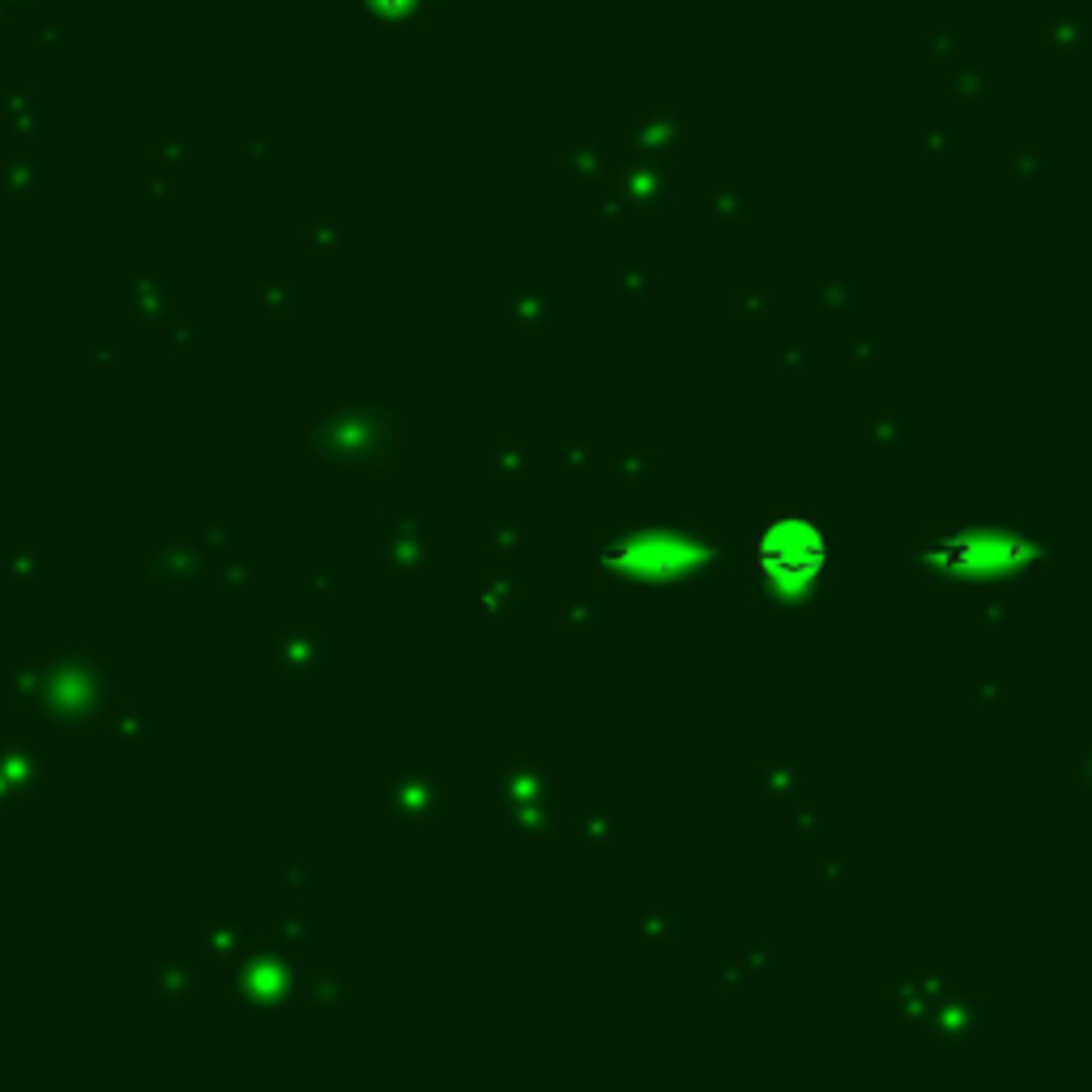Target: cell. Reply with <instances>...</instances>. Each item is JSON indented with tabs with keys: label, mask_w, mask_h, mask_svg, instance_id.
Returning a JSON list of instances; mask_svg holds the SVG:
<instances>
[{
	"label": "cell",
	"mask_w": 1092,
	"mask_h": 1092,
	"mask_svg": "<svg viewBox=\"0 0 1092 1092\" xmlns=\"http://www.w3.org/2000/svg\"><path fill=\"white\" fill-rule=\"evenodd\" d=\"M760 568L777 580H802L824 563V542L802 521H777L755 546Z\"/></svg>",
	"instance_id": "6da1fadb"
}]
</instances>
